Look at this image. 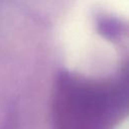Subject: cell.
Listing matches in <instances>:
<instances>
[{
    "instance_id": "6da1fadb",
    "label": "cell",
    "mask_w": 129,
    "mask_h": 129,
    "mask_svg": "<svg viewBox=\"0 0 129 129\" xmlns=\"http://www.w3.org/2000/svg\"><path fill=\"white\" fill-rule=\"evenodd\" d=\"M100 31L104 34V36L109 38H114L117 34H119L120 31V25L119 23H115L112 21V19L102 22L100 24Z\"/></svg>"
}]
</instances>
